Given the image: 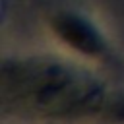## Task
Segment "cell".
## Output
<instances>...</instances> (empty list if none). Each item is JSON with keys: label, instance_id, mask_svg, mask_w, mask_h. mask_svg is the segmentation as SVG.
I'll list each match as a JSON object with an SVG mask.
<instances>
[{"label": "cell", "instance_id": "obj_1", "mask_svg": "<svg viewBox=\"0 0 124 124\" xmlns=\"http://www.w3.org/2000/svg\"><path fill=\"white\" fill-rule=\"evenodd\" d=\"M105 99L101 79L72 54H21L2 62V101L14 112L74 118L103 110Z\"/></svg>", "mask_w": 124, "mask_h": 124}, {"label": "cell", "instance_id": "obj_2", "mask_svg": "<svg viewBox=\"0 0 124 124\" xmlns=\"http://www.w3.org/2000/svg\"><path fill=\"white\" fill-rule=\"evenodd\" d=\"M46 27L68 54L83 62L101 60L108 52V41L101 27L89 16L74 8L54 10L46 17Z\"/></svg>", "mask_w": 124, "mask_h": 124}]
</instances>
